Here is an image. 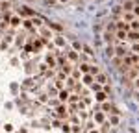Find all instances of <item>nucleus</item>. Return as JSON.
<instances>
[{"label":"nucleus","mask_w":139,"mask_h":133,"mask_svg":"<svg viewBox=\"0 0 139 133\" xmlns=\"http://www.w3.org/2000/svg\"><path fill=\"white\" fill-rule=\"evenodd\" d=\"M102 111L104 113H111V115H119L121 111H119L113 104H109V102H102Z\"/></svg>","instance_id":"obj_1"},{"label":"nucleus","mask_w":139,"mask_h":133,"mask_svg":"<svg viewBox=\"0 0 139 133\" xmlns=\"http://www.w3.org/2000/svg\"><path fill=\"white\" fill-rule=\"evenodd\" d=\"M130 52L126 50V46H124V44H119V46H115V56L117 57H126Z\"/></svg>","instance_id":"obj_2"},{"label":"nucleus","mask_w":139,"mask_h":133,"mask_svg":"<svg viewBox=\"0 0 139 133\" xmlns=\"http://www.w3.org/2000/svg\"><path fill=\"white\" fill-rule=\"evenodd\" d=\"M67 59L72 61V63H78V61H80V54H78L76 50H69L67 52Z\"/></svg>","instance_id":"obj_3"},{"label":"nucleus","mask_w":139,"mask_h":133,"mask_svg":"<svg viewBox=\"0 0 139 133\" xmlns=\"http://www.w3.org/2000/svg\"><path fill=\"white\" fill-rule=\"evenodd\" d=\"M115 39L124 43V41L128 39V32H124V30H117V33H115Z\"/></svg>","instance_id":"obj_4"},{"label":"nucleus","mask_w":139,"mask_h":133,"mask_svg":"<svg viewBox=\"0 0 139 133\" xmlns=\"http://www.w3.org/2000/svg\"><path fill=\"white\" fill-rule=\"evenodd\" d=\"M69 96H71V91H69V89H63V91H59V94H57V98L61 100V102H67Z\"/></svg>","instance_id":"obj_5"},{"label":"nucleus","mask_w":139,"mask_h":133,"mask_svg":"<svg viewBox=\"0 0 139 133\" xmlns=\"http://www.w3.org/2000/svg\"><path fill=\"white\" fill-rule=\"evenodd\" d=\"M115 28H117V30H124V32L132 30V28H130V24H128V22H124V20H121V22H117V24H115Z\"/></svg>","instance_id":"obj_6"},{"label":"nucleus","mask_w":139,"mask_h":133,"mask_svg":"<svg viewBox=\"0 0 139 133\" xmlns=\"http://www.w3.org/2000/svg\"><path fill=\"white\" fill-rule=\"evenodd\" d=\"M17 13H19V15H22V17H30V15H33V11L28 9V8H19Z\"/></svg>","instance_id":"obj_7"},{"label":"nucleus","mask_w":139,"mask_h":133,"mask_svg":"<svg viewBox=\"0 0 139 133\" xmlns=\"http://www.w3.org/2000/svg\"><path fill=\"white\" fill-rule=\"evenodd\" d=\"M95 98H96V102H100V104H102V102H106V100H108V94H106L104 91H98Z\"/></svg>","instance_id":"obj_8"},{"label":"nucleus","mask_w":139,"mask_h":133,"mask_svg":"<svg viewBox=\"0 0 139 133\" xmlns=\"http://www.w3.org/2000/svg\"><path fill=\"white\" fill-rule=\"evenodd\" d=\"M104 41H106L108 44H111V43L115 41V35H113L111 32H108V30H106V33H104Z\"/></svg>","instance_id":"obj_9"},{"label":"nucleus","mask_w":139,"mask_h":133,"mask_svg":"<svg viewBox=\"0 0 139 133\" xmlns=\"http://www.w3.org/2000/svg\"><path fill=\"white\" fill-rule=\"evenodd\" d=\"M106 57H115V48L111 46V44H108V46H106Z\"/></svg>","instance_id":"obj_10"},{"label":"nucleus","mask_w":139,"mask_h":133,"mask_svg":"<svg viewBox=\"0 0 139 133\" xmlns=\"http://www.w3.org/2000/svg\"><path fill=\"white\" fill-rule=\"evenodd\" d=\"M96 81L100 83V85H106L108 83V76L106 74H96Z\"/></svg>","instance_id":"obj_11"},{"label":"nucleus","mask_w":139,"mask_h":133,"mask_svg":"<svg viewBox=\"0 0 139 133\" xmlns=\"http://www.w3.org/2000/svg\"><path fill=\"white\" fill-rule=\"evenodd\" d=\"M82 50H84V54H85V56H89V57H93V56H95L93 48H91V46H87V44H84V46H82Z\"/></svg>","instance_id":"obj_12"},{"label":"nucleus","mask_w":139,"mask_h":133,"mask_svg":"<svg viewBox=\"0 0 139 133\" xmlns=\"http://www.w3.org/2000/svg\"><path fill=\"white\" fill-rule=\"evenodd\" d=\"M134 17H135L134 13H130V11H123V20H130V22H132Z\"/></svg>","instance_id":"obj_13"},{"label":"nucleus","mask_w":139,"mask_h":133,"mask_svg":"<svg viewBox=\"0 0 139 133\" xmlns=\"http://www.w3.org/2000/svg\"><path fill=\"white\" fill-rule=\"evenodd\" d=\"M82 72H85V74H89V69H91V65H87V63H80V66H78Z\"/></svg>","instance_id":"obj_14"},{"label":"nucleus","mask_w":139,"mask_h":133,"mask_svg":"<svg viewBox=\"0 0 139 133\" xmlns=\"http://www.w3.org/2000/svg\"><path fill=\"white\" fill-rule=\"evenodd\" d=\"M128 39H130V41H139V32H134V30H132V32L128 33Z\"/></svg>","instance_id":"obj_15"},{"label":"nucleus","mask_w":139,"mask_h":133,"mask_svg":"<svg viewBox=\"0 0 139 133\" xmlns=\"http://www.w3.org/2000/svg\"><path fill=\"white\" fill-rule=\"evenodd\" d=\"M57 115H59V117H67V107H65V105H59V107H57Z\"/></svg>","instance_id":"obj_16"},{"label":"nucleus","mask_w":139,"mask_h":133,"mask_svg":"<svg viewBox=\"0 0 139 133\" xmlns=\"http://www.w3.org/2000/svg\"><path fill=\"white\" fill-rule=\"evenodd\" d=\"M47 65H50V69H54V66H56V59H54V56H47Z\"/></svg>","instance_id":"obj_17"},{"label":"nucleus","mask_w":139,"mask_h":133,"mask_svg":"<svg viewBox=\"0 0 139 133\" xmlns=\"http://www.w3.org/2000/svg\"><path fill=\"white\" fill-rule=\"evenodd\" d=\"M89 74H93V76H96V74H100V69H98L96 65H91V69H89Z\"/></svg>","instance_id":"obj_18"},{"label":"nucleus","mask_w":139,"mask_h":133,"mask_svg":"<svg viewBox=\"0 0 139 133\" xmlns=\"http://www.w3.org/2000/svg\"><path fill=\"white\" fill-rule=\"evenodd\" d=\"M84 83L85 85H93V74H85L84 76Z\"/></svg>","instance_id":"obj_19"},{"label":"nucleus","mask_w":139,"mask_h":133,"mask_svg":"<svg viewBox=\"0 0 139 133\" xmlns=\"http://www.w3.org/2000/svg\"><path fill=\"white\" fill-rule=\"evenodd\" d=\"M82 46H84V44H82L80 41H74V43H72V48H74L76 52H80V50H82Z\"/></svg>","instance_id":"obj_20"},{"label":"nucleus","mask_w":139,"mask_h":133,"mask_svg":"<svg viewBox=\"0 0 139 133\" xmlns=\"http://www.w3.org/2000/svg\"><path fill=\"white\" fill-rule=\"evenodd\" d=\"M21 22H22V20L19 19V17H13V19L9 20V24H11V26H19V24H21Z\"/></svg>","instance_id":"obj_21"},{"label":"nucleus","mask_w":139,"mask_h":133,"mask_svg":"<svg viewBox=\"0 0 139 133\" xmlns=\"http://www.w3.org/2000/svg\"><path fill=\"white\" fill-rule=\"evenodd\" d=\"M130 28H132L134 32H139V20H132V24H130Z\"/></svg>","instance_id":"obj_22"},{"label":"nucleus","mask_w":139,"mask_h":133,"mask_svg":"<svg viewBox=\"0 0 139 133\" xmlns=\"http://www.w3.org/2000/svg\"><path fill=\"white\" fill-rule=\"evenodd\" d=\"M119 120H121L119 117H109V120H108V122H109L111 126H117V124H119Z\"/></svg>","instance_id":"obj_23"},{"label":"nucleus","mask_w":139,"mask_h":133,"mask_svg":"<svg viewBox=\"0 0 139 133\" xmlns=\"http://www.w3.org/2000/svg\"><path fill=\"white\" fill-rule=\"evenodd\" d=\"M95 120H96V122H104V115L100 113V111H98V113H95Z\"/></svg>","instance_id":"obj_24"},{"label":"nucleus","mask_w":139,"mask_h":133,"mask_svg":"<svg viewBox=\"0 0 139 133\" xmlns=\"http://www.w3.org/2000/svg\"><path fill=\"white\" fill-rule=\"evenodd\" d=\"M123 9H124V11H132V9H134V2H126V4L123 6Z\"/></svg>","instance_id":"obj_25"},{"label":"nucleus","mask_w":139,"mask_h":133,"mask_svg":"<svg viewBox=\"0 0 139 133\" xmlns=\"http://www.w3.org/2000/svg\"><path fill=\"white\" fill-rule=\"evenodd\" d=\"M56 44H57V46H63V44H65V39H63V37H56Z\"/></svg>","instance_id":"obj_26"},{"label":"nucleus","mask_w":139,"mask_h":133,"mask_svg":"<svg viewBox=\"0 0 139 133\" xmlns=\"http://www.w3.org/2000/svg\"><path fill=\"white\" fill-rule=\"evenodd\" d=\"M48 26L54 28V30H61V26H59V24H54V22H48Z\"/></svg>","instance_id":"obj_27"},{"label":"nucleus","mask_w":139,"mask_h":133,"mask_svg":"<svg viewBox=\"0 0 139 133\" xmlns=\"http://www.w3.org/2000/svg\"><path fill=\"white\" fill-rule=\"evenodd\" d=\"M56 87L59 89V91H63V83H61V80H57V81H56Z\"/></svg>","instance_id":"obj_28"},{"label":"nucleus","mask_w":139,"mask_h":133,"mask_svg":"<svg viewBox=\"0 0 139 133\" xmlns=\"http://www.w3.org/2000/svg\"><path fill=\"white\" fill-rule=\"evenodd\" d=\"M61 129H63L65 133H69V131H71V126H69V124H63V126H61Z\"/></svg>","instance_id":"obj_29"},{"label":"nucleus","mask_w":139,"mask_h":133,"mask_svg":"<svg viewBox=\"0 0 139 133\" xmlns=\"http://www.w3.org/2000/svg\"><path fill=\"white\" fill-rule=\"evenodd\" d=\"M33 48H35V50L41 48V41H35V43H33Z\"/></svg>","instance_id":"obj_30"},{"label":"nucleus","mask_w":139,"mask_h":133,"mask_svg":"<svg viewBox=\"0 0 139 133\" xmlns=\"http://www.w3.org/2000/svg\"><path fill=\"white\" fill-rule=\"evenodd\" d=\"M91 87H93V91H96V93H98V91H100V83H96V85H95V83H93V85H91Z\"/></svg>","instance_id":"obj_31"},{"label":"nucleus","mask_w":139,"mask_h":133,"mask_svg":"<svg viewBox=\"0 0 139 133\" xmlns=\"http://www.w3.org/2000/svg\"><path fill=\"white\" fill-rule=\"evenodd\" d=\"M24 28H28V30L32 28V20H24Z\"/></svg>","instance_id":"obj_32"},{"label":"nucleus","mask_w":139,"mask_h":133,"mask_svg":"<svg viewBox=\"0 0 139 133\" xmlns=\"http://www.w3.org/2000/svg\"><path fill=\"white\" fill-rule=\"evenodd\" d=\"M134 15H135V17H139V6H135V8H134Z\"/></svg>","instance_id":"obj_33"},{"label":"nucleus","mask_w":139,"mask_h":133,"mask_svg":"<svg viewBox=\"0 0 139 133\" xmlns=\"http://www.w3.org/2000/svg\"><path fill=\"white\" fill-rule=\"evenodd\" d=\"M72 78H80V70H74L72 72Z\"/></svg>","instance_id":"obj_34"},{"label":"nucleus","mask_w":139,"mask_h":133,"mask_svg":"<svg viewBox=\"0 0 139 133\" xmlns=\"http://www.w3.org/2000/svg\"><path fill=\"white\" fill-rule=\"evenodd\" d=\"M89 133H98V131H96V129H91V131H89Z\"/></svg>","instance_id":"obj_35"},{"label":"nucleus","mask_w":139,"mask_h":133,"mask_svg":"<svg viewBox=\"0 0 139 133\" xmlns=\"http://www.w3.org/2000/svg\"><path fill=\"white\" fill-rule=\"evenodd\" d=\"M59 2H63V4H65V2H67V0H59Z\"/></svg>","instance_id":"obj_36"}]
</instances>
